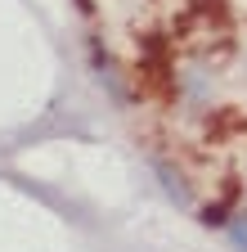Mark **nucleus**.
I'll use <instances>...</instances> for the list:
<instances>
[{"label": "nucleus", "mask_w": 247, "mask_h": 252, "mask_svg": "<svg viewBox=\"0 0 247 252\" xmlns=\"http://www.w3.org/2000/svg\"><path fill=\"white\" fill-rule=\"evenodd\" d=\"M238 243H243V248H247V225H238Z\"/></svg>", "instance_id": "f257e3e1"}]
</instances>
